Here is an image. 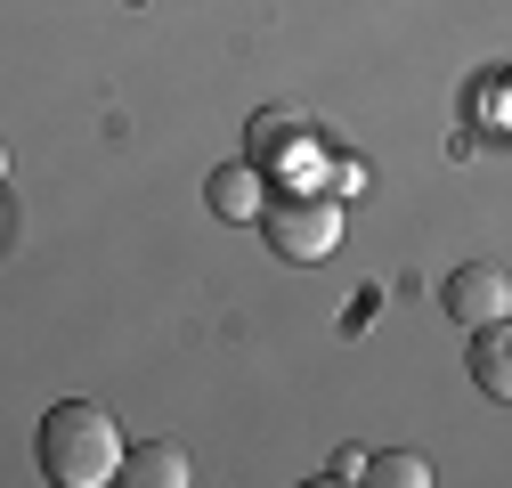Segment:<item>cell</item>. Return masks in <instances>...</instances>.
<instances>
[{
  "mask_svg": "<svg viewBox=\"0 0 512 488\" xmlns=\"http://www.w3.org/2000/svg\"><path fill=\"white\" fill-rule=\"evenodd\" d=\"M122 432H114V407H98V399H57L49 415H41V472L57 480V488H106V480H122Z\"/></svg>",
  "mask_w": 512,
  "mask_h": 488,
  "instance_id": "obj_1",
  "label": "cell"
},
{
  "mask_svg": "<svg viewBox=\"0 0 512 488\" xmlns=\"http://www.w3.org/2000/svg\"><path fill=\"white\" fill-rule=\"evenodd\" d=\"M472 391L496 399V407H512V318H496V326L472 334Z\"/></svg>",
  "mask_w": 512,
  "mask_h": 488,
  "instance_id": "obj_6",
  "label": "cell"
},
{
  "mask_svg": "<svg viewBox=\"0 0 512 488\" xmlns=\"http://www.w3.org/2000/svg\"><path fill=\"white\" fill-rule=\"evenodd\" d=\"M187 480H196V464L179 440H139L122 456V488H187Z\"/></svg>",
  "mask_w": 512,
  "mask_h": 488,
  "instance_id": "obj_7",
  "label": "cell"
},
{
  "mask_svg": "<svg viewBox=\"0 0 512 488\" xmlns=\"http://www.w3.org/2000/svg\"><path fill=\"white\" fill-rule=\"evenodd\" d=\"M366 464H374V456H358V448H334V464H326V480H366Z\"/></svg>",
  "mask_w": 512,
  "mask_h": 488,
  "instance_id": "obj_10",
  "label": "cell"
},
{
  "mask_svg": "<svg viewBox=\"0 0 512 488\" xmlns=\"http://www.w3.org/2000/svg\"><path fill=\"white\" fill-rule=\"evenodd\" d=\"M439 310L456 318L464 334H480V326H496V318H512V277H504L496 261H464L456 277L439 285Z\"/></svg>",
  "mask_w": 512,
  "mask_h": 488,
  "instance_id": "obj_4",
  "label": "cell"
},
{
  "mask_svg": "<svg viewBox=\"0 0 512 488\" xmlns=\"http://www.w3.org/2000/svg\"><path fill=\"white\" fill-rule=\"evenodd\" d=\"M204 204L220 212V220H261L269 212V171L252 163V155H228V163H212V179H204Z\"/></svg>",
  "mask_w": 512,
  "mask_h": 488,
  "instance_id": "obj_5",
  "label": "cell"
},
{
  "mask_svg": "<svg viewBox=\"0 0 512 488\" xmlns=\"http://www.w3.org/2000/svg\"><path fill=\"white\" fill-rule=\"evenodd\" d=\"M244 155L261 171H285V188H301V179L326 163V131H317L309 114H293V106H269V114L244 122Z\"/></svg>",
  "mask_w": 512,
  "mask_h": 488,
  "instance_id": "obj_3",
  "label": "cell"
},
{
  "mask_svg": "<svg viewBox=\"0 0 512 488\" xmlns=\"http://www.w3.org/2000/svg\"><path fill=\"white\" fill-rule=\"evenodd\" d=\"M472 122H480V131H504V147H512V74H480Z\"/></svg>",
  "mask_w": 512,
  "mask_h": 488,
  "instance_id": "obj_8",
  "label": "cell"
},
{
  "mask_svg": "<svg viewBox=\"0 0 512 488\" xmlns=\"http://www.w3.org/2000/svg\"><path fill=\"white\" fill-rule=\"evenodd\" d=\"M366 480H374V488H431V464H423L415 448H391V456L366 464Z\"/></svg>",
  "mask_w": 512,
  "mask_h": 488,
  "instance_id": "obj_9",
  "label": "cell"
},
{
  "mask_svg": "<svg viewBox=\"0 0 512 488\" xmlns=\"http://www.w3.org/2000/svg\"><path fill=\"white\" fill-rule=\"evenodd\" d=\"M252 228L269 236L277 261L309 269V261H326L334 244H342V204L334 196H309V188H285V196H269V212L252 220Z\"/></svg>",
  "mask_w": 512,
  "mask_h": 488,
  "instance_id": "obj_2",
  "label": "cell"
}]
</instances>
